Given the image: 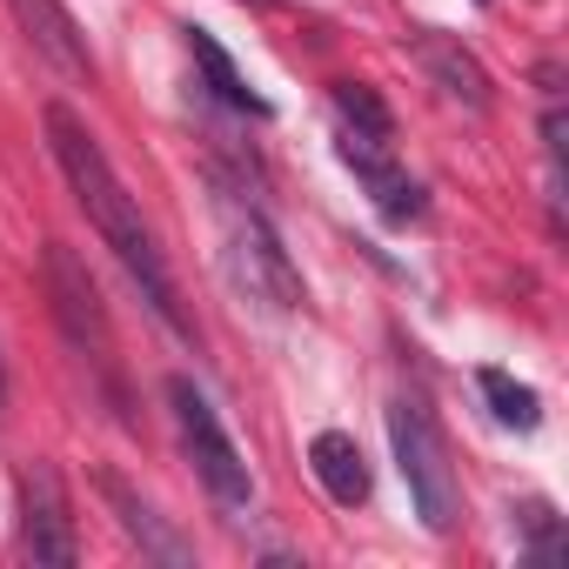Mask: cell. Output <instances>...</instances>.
Here are the masks:
<instances>
[{
  "label": "cell",
  "mask_w": 569,
  "mask_h": 569,
  "mask_svg": "<svg viewBox=\"0 0 569 569\" xmlns=\"http://www.w3.org/2000/svg\"><path fill=\"white\" fill-rule=\"evenodd\" d=\"M48 148H54V161H61V174H68L81 214L94 221V234L114 248V261L128 268V281L141 289V302H148L181 342H194V322L181 316L174 274H168V261H161V248H154V228L141 221V201L121 188V174H114L108 148L88 134V121H81L74 108H61V101H48Z\"/></svg>",
  "instance_id": "1"
},
{
  "label": "cell",
  "mask_w": 569,
  "mask_h": 569,
  "mask_svg": "<svg viewBox=\"0 0 569 569\" xmlns=\"http://www.w3.org/2000/svg\"><path fill=\"white\" fill-rule=\"evenodd\" d=\"M168 416H174V436H181V456L194 462V482L221 502V509H248L254 502V476L234 449V436L221 429L214 402L194 389V376H168Z\"/></svg>",
  "instance_id": "2"
},
{
  "label": "cell",
  "mask_w": 569,
  "mask_h": 569,
  "mask_svg": "<svg viewBox=\"0 0 569 569\" xmlns=\"http://www.w3.org/2000/svg\"><path fill=\"white\" fill-rule=\"evenodd\" d=\"M221 254H228V274H234V289H248L254 302L268 309H302V274L289 261V248L274 241L268 214L248 208L241 194H221Z\"/></svg>",
  "instance_id": "3"
},
{
  "label": "cell",
  "mask_w": 569,
  "mask_h": 569,
  "mask_svg": "<svg viewBox=\"0 0 569 569\" xmlns=\"http://www.w3.org/2000/svg\"><path fill=\"white\" fill-rule=\"evenodd\" d=\"M389 442H396V469L409 482V502L416 516L442 536L456 522V469H449V449H442V429L429 416L422 396H396L389 402Z\"/></svg>",
  "instance_id": "4"
},
{
  "label": "cell",
  "mask_w": 569,
  "mask_h": 569,
  "mask_svg": "<svg viewBox=\"0 0 569 569\" xmlns=\"http://www.w3.org/2000/svg\"><path fill=\"white\" fill-rule=\"evenodd\" d=\"M48 296H54V322L68 336V349L94 369L114 362V329H108V309H101V289H94V274L88 261L68 248V241H48Z\"/></svg>",
  "instance_id": "5"
},
{
  "label": "cell",
  "mask_w": 569,
  "mask_h": 569,
  "mask_svg": "<svg viewBox=\"0 0 569 569\" xmlns=\"http://www.w3.org/2000/svg\"><path fill=\"white\" fill-rule=\"evenodd\" d=\"M21 549H28L34 562H48V569H68V562L81 556L68 489H61V476H54L48 462L21 469Z\"/></svg>",
  "instance_id": "6"
},
{
  "label": "cell",
  "mask_w": 569,
  "mask_h": 569,
  "mask_svg": "<svg viewBox=\"0 0 569 569\" xmlns=\"http://www.w3.org/2000/svg\"><path fill=\"white\" fill-rule=\"evenodd\" d=\"M336 148H342V161L356 168V181L369 188V201H376L382 221H416V214H422V188H416L409 168L396 161L389 134H369V128H342V121H336Z\"/></svg>",
  "instance_id": "7"
},
{
  "label": "cell",
  "mask_w": 569,
  "mask_h": 569,
  "mask_svg": "<svg viewBox=\"0 0 569 569\" xmlns=\"http://www.w3.org/2000/svg\"><path fill=\"white\" fill-rule=\"evenodd\" d=\"M409 54L422 61V74L449 94V101H462L469 114H482L496 94H489V74H482V61L462 48V41H449V34H436V28H416L409 34Z\"/></svg>",
  "instance_id": "8"
},
{
  "label": "cell",
  "mask_w": 569,
  "mask_h": 569,
  "mask_svg": "<svg viewBox=\"0 0 569 569\" xmlns=\"http://www.w3.org/2000/svg\"><path fill=\"white\" fill-rule=\"evenodd\" d=\"M101 496H108V509H114L121 536H128L148 562H174V569H181V562H194V549H188V542H181V536L154 516V502H141V496H134L114 469H101Z\"/></svg>",
  "instance_id": "9"
},
{
  "label": "cell",
  "mask_w": 569,
  "mask_h": 569,
  "mask_svg": "<svg viewBox=\"0 0 569 569\" xmlns=\"http://www.w3.org/2000/svg\"><path fill=\"white\" fill-rule=\"evenodd\" d=\"M8 8H14V21L28 28V41H34L54 68L94 74V54H88V41H81V28H74V14L61 8V0H8Z\"/></svg>",
  "instance_id": "10"
},
{
  "label": "cell",
  "mask_w": 569,
  "mask_h": 569,
  "mask_svg": "<svg viewBox=\"0 0 569 569\" xmlns=\"http://www.w3.org/2000/svg\"><path fill=\"white\" fill-rule=\"evenodd\" d=\"M309 469H316V482L329 489V502H342V509L369 502V456H362V442H356V436L322 429V436L309 442Z\"/></svg>",
  "instance_id": "11"
},
{
  "label": "cell",
  "mask_w": 569,
  "mask_h": 569,
  "mask_svg": "<svg viewBox=\"0 0 569 569\" xmlns=\"http://www.w3.org/2000/svg\"><path fill=\"white\" fill-rule=\"evenodd\" d=\"M181 34H188V54H194V68L208 74L214 101H221V108H234V114H254V121H268V101H261V94L241 81V68L228 61V48H221L208 28H181Z\"/></svg>",
  "instance_id": "12"
},
{
  "label": "cell",
  "mask_w": 569,
  "mask_h": 569,
  "mask_svg": "<svg viewBox=\"0 0 569 569\" xmlns=\"http://www.w3.org/2000/svg\"><path fill=\"white\" fill-rule=\"evenodd\" d=\"M476 382H482V396H489V409H496L502 429H522V436H529V429L542 422V396H536L529 382H516V376H502V369H482Z\"/></svg>",
  "instance_id": "13"
},
{
  "label": "cell",
  "mask_w": 569,
  "mask_h": 569,
  "mask_svg": "<svg viewBox=\"0 0 569 569\" xmlns=\"http://www.w3.org/2000/svg\"><path fill=\"white\" fill-rule=\"evenodd\" d=\"M329 108H336V121H342V128L396 134V121H389V108H382V94H376L369 81H336V88H329Z\"/></svg>",
  "instance_id": "14"
},
{
  "label": "cell",
  "mask_w": 569,
  "mask_h": 569,
  "mask_svg": "<svg viewBox=\"0 0 569 569\" xmlns=\"http://www.w3.org/2000/svg\"><path fill=\"white\" fill-rule=\"evenodd\" d=\"M516 516H522V529H529V556H536V562H556V556H562V536H556L549 502H522Z\"/></svg>",
  "instance_id": "15"
},
{
  "label": "cell",
  "mask_w": 569,
  "mask_h": 569,
  "mask_svg": "<svg viewBox=\"0 0 569 569\" xmlns=\"http://www.w3.org/2000/svg\"><path fill=\"white\" fill-rule=\"evenodd\" d=\"M0 396H8V362H0Z\"/></svg>",
  "instance_id": "16"
}]
</instances>
